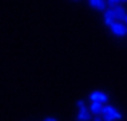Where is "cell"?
<instances>
[{
	"label": "cell",
	"mask_w": 127,
	"mask_h": 121,
	"mask_svg": "<svg viewBox=\"0 0 127 121\" xmlns=\"http://www.w3.org/2000/svg\"><path fill=\"white\" fill-rule=\"evenodd\" d=\"M89 6L96 9L99 12H104L107 9V2L106 0H89Z\"/></svg>",
	"instance_id": "8992f818"
},
{
	"label": "cell",
	"mask_w": 127,
	"mask_h": 121,
	"mask_svg": "<svg viewBox=\"0 0 127 121\" xmlns=\"http://www.w3.org/2000/svg\"><path fill=\"white\" fill-rule=\"evenodd\" d=\"M92 121H104V120H103V117H94Z\"/></svg>",
	"instance_id": "30bf717a"
},
{
	"label": "cell",
	"mask_w": 127,
	"mask_h": 121,
	"mask_svg": "<svg viewBox=\"0 0 127 121\" xmlns=\"http://www.w3.org/2000/svg\"><path fill=\"white\" fill-rule=\"evenodd\" d=\"M124 23H126V26H127V18H126V22H124Z\"/></svg>",
	"instance_id": "7c38bea8"
},
{
	"label": "cell",
	"mask_w": 127,
	"mask_h": 121,
	"mask_svg": "<svg viewBox=\"0 0 127 121\" xmlns=\"http://www.w3.org/2000/svg\"><path fill=\"white\" fill-rule=\"evenodd\" d=\"M115 15H116V22L124 23L126 18H127V11H126V8H124L123 5L116 6V8H115Z\"/></svg>",
	"instance_id": "52a82bcc"
},
{
	"label": "cell",
	"mask_w": 127,
	"mask_h": 121,
	"mask_svg": "<svg viewBox=\"0 0 127 121\" xmlns=\"http://www.w3.org/2000/svg\"><path fill=\"white\" fill-rule=\"evenodd\" d=\"M110 32L115 37H126L127 35V26L126 23H120V22H115L110 26Z\"/></svg>",
	"instance_id": "7a4b0ae2"
},
{
	"label": "cell",
	"mask_w": 127,
	"mask_h": 121,
	"mask_svg": "<svg viewBox=\"0 0 127 121\" xmlns=\"http://www.w3.org/2000/svg\"><path fill=\"white\" fill-rule=\"evenodd\" d=\"M103 109H104V104H103V103L90 101V104H89V112L92 114L94 117H103Z\"/></svg>",
	"instance_id": "5b68a950"
},
{
	"label": "cell",
	"mask_w": 127,
	"mask_h": 121,
	"mask_svg": "<svg viewBox=\"0 0 127 121\" xmlns=\"http://www.w3.org/2000/svg\"><path fill=\"white\" fill-rule=\"evenodd\" d=\"M123 118V114L120 112V110H115V112H112V114H109V115H103V120L104 121H120Z\"/></svg>",
	"instance_id": "ba28073f"
},
{
	"label": "cell",
	"mask_w": 127,
	"mask_h": 121,
	"mask_svg": "<svg viewBox=\"0 0 127 121\" xmlns=\"http://www.w3.org/2000/svg\"><path fill=\"white\" fill-rule=\"evenodd\" d=\"M44 121H57V118H54V117H48Z\"/></svg>",
	"instance_id": "8fae6325"
},
{
	"label": "cell",
	"mask_w": 127,
	"mask_h": 121,
	"mask_svg": "<svg viewBox=\"0 0 127 121\" xmlns=\"http://www.w3.org/2000/svg\"><path fill=\"white\" fill-rule=\"evenodd\" d=\"M106 2H107V8H112V9H115L120 5H124V2H121V0H106Z\"/></svg>",
	"instance_id": "9c48e42d"
},
{
	"label": "cell",
	"mask_w": 127,
	"mask_h": 121,
	"mask_svg": "<svg viewBox=\"0 0 127 121\" xmlns=\"http://www.w3.org/2000/svg\"><path fill=\"white\" fill-rule=\"evenodd\" d=\"M77 106H78V114H77V120L78 121H90L92 120V114L89 112V107H86L83 100H78Z\"/></svg>",
	"instance_id": "6da1fadb"
},
{
	"label": "cell",
	"mask_w": 127,
	"mask_h": 121,
	"mask_svg": "<svg viewBox=\"0 0 127 121\" xmlns=\"http://www.w3.org/2000/svg\"><path fill=\"white\" fill-rule=\"evenodd\" d=\"M103 22H104V25H107L109 28H110V26L116 22L115 9H112V8H107V9H106V11L103 12Z\"/></svg>",
	"instance_id": "3957f363"
},
{
	"label": "cell",
	"mask_w": 127,
	"mask_h": 121,
	"mask_svg": "<svg viewBox=\"0 0 127 121\" xmlns=\"http://www.w3.org/2000/svg\"><path fill=\"white\" fill-rule=\"evenodd\" d=\"M89 100H90V101H96V103L107 104V101H109V95H107V94H104V92H101V90H94L92 94L89 95Z\"/></svg>",
	"instance_id": "277c9868"
}]
</instances>
